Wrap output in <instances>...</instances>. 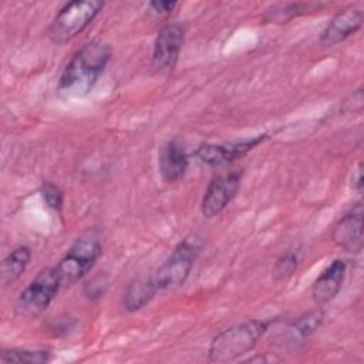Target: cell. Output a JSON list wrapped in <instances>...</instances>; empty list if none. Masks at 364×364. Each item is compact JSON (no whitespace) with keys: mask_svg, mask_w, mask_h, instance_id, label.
Returning <instances> with one entry per match:
<instances>
[{"mask_svg":"<svg viewBox=\"0 0 364 364\" xmlns=\"http://www.w3.org/2000/svg\"><path fill=\"white\" fill-rule=\"evenodd\" d=\"M111 58L109 44L91 40L81 46L64 67L57 92L64 98H82L95 87Z\"/></svg>","mask_w":364,"mask_h":364,"instance_id":"cell-1","label":"cell"},{"mask_svg":"<svg viewBox=\"0 0 364 364\" xmlns=\"http://www.w3.org/2000/svg\"><path fill=\"white\" fill-rule=\"evenodd\" d=\"M272 320H247L218 333L209 346V360L228 363L252 351L269 330Z\"/></svg>","mask_w":364,"mask_h":364,"instance_id":"cell-2","label":"cell"},{"mask_svg":"<svg viewBox=\"0 0 364 364\" xmlns=\"http://www.w3.org/2000/svg\"><path fill=\"white\" fill-rule=\"evenodd\" d=\"M101 253L102 242L100 232L95 228L84 230L55 264L63 286H73L82 279L94 267Z\"/></svg>","mask_w":364,"mask_h":364,"instance_id":"cell-3","label":"cell"},{"mask_svg":"<svg viewBox=\"0 0 364 364\" xmlns=\"http://www.w3.org/2000/svg\"><path fill=\"white\" fill-rule=\"evenodd\" d=\"M104 7L100 0H77L65 3L48 27V38L54 44H65L84 31Z\"/></svg>","mask_w":364,"mask_h":364,"instance_id":"cell-4","label":"cell"},{"mask_svg":"<svg viewBox=\"0 0 364 364\" xmlns=\"http://www.w3.org/2000/svg\"><path fill=\"white\" fill-rule=\"evenodd\" d=\"M63 287L60 273L55 266L43 269L18 294L14 311L20 317H36L46 311Z\"/></svg>","mask_w":364,"mask_h":364,"instance_id":"cell-5","label":"cell"},{"mask_svg":"<svg viewBox=\"0 0 364 364\" xmlns=\"http://www.w3.org/2000/svg\"><path fill=\"white\" fill-rule=\"evenodd\" d=\"M199 252L200 247L198 246L196 240L186 237L179 242L169 255V257L159 266L156 273L152 276L158 290H166L183 284L191 274Z\"/></svg>","mask_w":364,"mask_h":364,"instance_id":"cell-6","label":"cell"},{"mask_svg":"<svg viewBox=\"0 0 364 364\" xmlns=\"http://www.w3.org/2000/svg\"><path fill=\"white\" fill-rule=\"evenodd\" d=\"M240 181L242 172L237 171L215 176L203 193L200 202L202 215L212 219L222 213L239 192Z\"/></svg>","mask_w":364,"mask_h":364,"instance_id":"cell-7","label":"cell"},{"mask_svg":"<svg viewBox=\"0 0 364 364\" xmlns=\"http://www.w3.org/2000/svg\"><path fill=\"white\" fill-rule=\"evenodd\" d=\"M183 40L185 28L182 24L168 23L161 27L152 51V68L156 73H168L175 67Z\"/></svg>","mask_w":364,"mask_h":364,"instance_id":"cell-8","label":"cell"},{"mask_svg":"<svg viewBox=\"0 0 364 364\" xmlns=\"http://www.w3.org/2000/svg\"><path fill=\"white\" fill-rule=\"evenodd\" d=\"M267 138L266 134L252 136L247 139H242L237 142L228 144H202L195 151L196 158L209 166H220L229 162H233L246 154H249L253 148L262 144Z\"/></svg>","mask_w":364,"mask_h":364,"instance_id":"cell-9","label":"cell"},{"mask_svg":"<svg viewBox=\"0 0 364 364\" xmlns=\"http://www.w3.org/2000/svg\"><path fill=\"white\" fill-rule=\"evenodd\" d=\"M363 203H355L336 223L333 242L346 252L360 253L363 249Z\"/></svg>","mask_w":364,"mask_h":364,"instance_id":"cell-10","label":"cell"},{"mask_svg":"<svg viewBox=\"0 0 364 364\" xmlns=\"http://www.w3.org/2000/svg\"><path fill=\"white\" fill-rule=\"evenodd\" d=\"M364 21L361 9H344L336 13L320 34V43L326 47L336 46L355 34Z\"/></svg>","mask_w":364,"mask_h":364,"instance_id":"cell-11","label":"cell"},{"mask_svg":"<svg viewBox=\"0 0 364 364\" xmlns=\"http://www.w3.org/2000/svg\"><path fill=\"white\" fill-rule=\"evenodd\" d=\"M346 262L336 259L313 282L311 296L318 306L331 301L338 294L346 277Z\"/></svg>","mask_w":364,"mask_h":364,"instance_id":"cell-12","label":"cell"},{"mask_svg":"<svg viewBox=\"0 0 364 364\" xmlns=\"http://www.w3.org/2000/svg\"><path fill=\"white\" fill-rule=\"evenodd\" d=\"M188 165V154L179 142L169 141L166 145L162 146L158 156V168L164 182L175 183L182 179L186 173Z\"/></svg>","mask_w":364,"mask_h":364,"instance_id":"cell-13","label":"cell"},{"mask_svg":"<svg viewBox=\"0 0 364 364\" xmlns=\"http://www.w3.org/2000/svg\"><path fill=\"white\" fill-rule=\"evenodd\" d=\"M154 277H135L129 282L122 297V306L127 311L135 313L144 309L158 293Z\"/></svg>","mask_w":364,"mask_h":364,"instance_id":"cell-14","label":"cell"},{"mask_svg":"<svg viewBox=\"0 0 364 364\" xmlns=\"http://www.w3.org/2000/svg\"><path fill=\"white\" fill-rule=\"evenodd\" d=\"M31 260V249L26 245L14 247L1 262L0 267V283L3 287H7L16 283Z\"/></svg>","mask_w":364,"mask_h":364,"instance_id":"cell-15","label":"cell"},{"mask_svg":"<svg viewBox=\"0 0 364 364\" xmlns=\"http://www.w3.org/2000/svg\"><path fill=\"white\" fill-rule=\"evenodd\" d=\"M323 321H324V311L320 307L297 317L287 327L289 330L287 334L290 337V341L293 344L303 343L306 338L313 336L320 328Z\"/></svg>","mask_w":364,"mask_h":364,"instance_id":"cell-16","label":"cell"},{"mask_svg":"<svg viewBox=\"0 0 364 364\" xmlns=\"http://www.w3.org/2000/svg\"><path fill=\"white\" fill-rule=\"evenodd\" d=\"M51 357L48 350L33 348H3L0 351V361L6 364H43Z\"/></svg>","mask_w":364,"mask_h":364,"instance_id":"cell-17","label":"cell"},{"mask_svg":"<svg viewBox=\"0 0 364 364\" xmlns=\"http://www.w3.org/2000/svg\"><path fill=\"white\" fill-rule=\"evenodd\" d=\"M307 9H309V6L301 4V3L276 4L266 10L263 20L267 23H284L299 14H303Z\"/></svg>","mask_w":364,"mask_h":364,"instance_id":"cell-18","label":"cell"},{"mask_svg":"<svg viewBox=\"0 0 364 364\" xmlns=\"http://www.w3.org/2000/svg\"><path fill=\"white\" fill-rule=\"evenodd\" d=\"M300 264V256L296 252H286L280 255L272 269L276 282H283L291 277Z\"/></svg>","mask_w":364,"mask_h":364,"instance_id":"cell-19","label":"cell"},{"mask_svg":"<svg viewBox=\"0 0 364 364\" xmlns=\"http://www.w3.org/2000/svg\"><path fill=\"white\" fill-rule=\"evenodd\" d=\"M41 198L46 202V205L54 210H61L63 208V202H64V196L63 192L60 191L58 186H55L54 183H44L40 189Z\"/></svg>","mask_w":364,"mask_h":364,"instance_id":"cell-20","label":"cell"},{"mask_svg":"<svg viewBox=\"0 0 364 364\" xmlns=\"http://www.w3.org/2000/svg\"><path fill=\"white\" fill-rule=\"evenodd\" d=\"M149 7L152 9V13L158 16H166L176 7V1H151Z\"/></svg>","mask_w":364,"mask_h":364,"instance_id":"cell-21","label":"cell"},{"mask_svg":"<svg viewBox=\"0 0 364 364\" xmlns=\"http://www.w3.org/2000/svg\"><path fill=\"white\" fill-rule=\"evenodd\" d=\"M353 188L358 193H361L363 191V165L361 164L358 165V168L355 169V173L353 175Z\"/></svg>","mask_w":364,"mask_h":364,"instance_id":"cell-22","label":"cell"}]
</instances>
